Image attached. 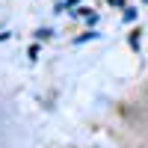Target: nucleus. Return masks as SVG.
Returning <instances> with one entry per match:
<instances>
[{
	"mask_svg": "<svg viewBox=\"0 0 148 148\" xmlns=\"http://www.w3.org/2000/svg\"><path fill=\"white\" fill-rule=\"evenodd\" d=\"M110 3H116V6H125V0H110Z\"/></svg>",
	"mask_w": 148,
	"mask_h": 148,
	"instance_id": "nucleus-1",
	"label": "nucleus"
}]
</instances>
